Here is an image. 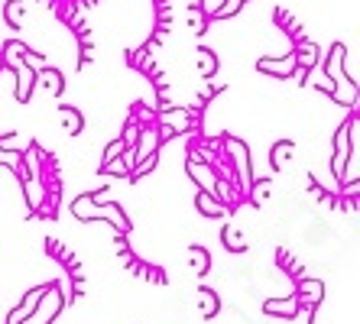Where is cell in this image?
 Returning <instances> with one entry per match:
<instances>
[{"instance_id": "cell-33", "label": "cell", "mask_w": 360, "mask_h": 324, "mask_svg": "<svg viewBox=\"0 0 360 324\" xmlns=\"http://www.w3.org/2000/svg\"><path fill=\"white\" fill-rule=\"evenodd\" d=\"M0 72H4V56H0Z\"/></svg>"}, {"instance_id": "cell-14", "label": "cell", "mask_w": 360, "mask_h": 324, "mask_svg": "<svg viewBox=\"0 0 360 324\" xmlns=\"http://www.w3.org/2000/svg\"><path fill=\"white\" fill-rule=\"evenodd\" d=\"M23 188H26V205L33 211L42 208V201H46V188H42L39 175H30V179H23Z\"/></svg>"}, {"instance_id": "cell-28", "label": "cell", "mask_w": 360, "mask_h": 324, "mask_svg": "<svg viewBox=\"0 0 360 324\" xmlns=\"http://www.w3.org/2000/svg\"><path fill=\"white\" fill-rule=\"evenodd\" d=\"M188 26H192V30H195V33H205V26H208V17H205V13H201V10L198 7H195V10H188Z\"/></svg>"}, {"instance_id": "cell-15", "label": "cell", "mask_w": 360, "mask_h": 324, "mask_svg": "<svg viewBox=\"0 0 360 324\" xmlns=\"http://www.w3.org/2000/svg\"><path fill=\"white\" fill-rule=\"evenodd\" d=\"M36 82H39L46 91H52V94H59L62 88H65V78H62L59 68H39V72H36Z\"/></svg>"}, {"instance_id": "cell-20", "label": "cell", "mask_w": 360, "mask_h": 324, "mask_svg": "<svg viewBox=\"0 0 360 324\" xmlns=\"http://www.w3.org/2000/svg\"><path fill=\"white\" fill-rule=\"evenodd\" d=\"M221 240H224V247L231 250V253H243V250H247V240H243L240 231H237V227H231V224L221 231Z\"/></svg>"}, {"instance_id": "cell-12", "label": "cell", "mask_w": 360, "mask_h": 324, "mask_svg": "<svg viewBox=\"0 0 360 324\" xmlns=\"http://www.w3.org/2000/svg\"><path fill=\"white\" fill-rule=\"evenodd\" d=\"M299 299H269V302H263V311L266 315H276V318H295L299 315Z\"/></svg>"}, {"instance_id": "cell-32", "label": "cell", "mask_w": 360, "mask_h": 324, "mask_svg": "<svg viewBox=\"0 0 360 324\" xmlns=\"http://www.w3.org/2000/svg\"><path fill=\"white\" fill-rule=\"evenodd\" d=\"M120 140H124V146H134V140H136V120H130V124H127V130H124V136H120Z\"/></svg>"}, {"instance_id": "cell-19", "label": "cell", "mask_w": 360, "mask_h": 324, "mask_svg": "<svg viewBox=\"0 0 360 324\" xmlns=\"http://www.w3.org/2000/svg\"><path fill=\"white\" fill-rule=\"evenodd\" d=\"M59 117L65 120V136H78L84 127V117L75 108H59Z\"/></svg>"}, {"instance_id": "cell-25", "label": "cell", "mask_w": 360, "mask_h": 324, "mask_svg": "<svg viewBox=\"0 0 360 324\" xmlns=\"http://www.w3.org/2000/svg\"><path fill=\"white\" fill-rule=\"evenodd\" d=\"M247 195L253 198V205H257V208H263V205H266V195H269V179H266V182H253Z\"/></svg>"}, {"instance_id": "cell-3", "label": "cell", "mask_w": 360, "mask_h": 324, "mask_svg": "<svg viewBox=\"0 0 360 324\" xmlns=\"http://www.w3.org/2000/svg\"><path fill=\"white\" fill-rule=\"evenodd\" d=\"M65 308V295H62V285H46L42 289V299L36 302V308L30 311V318H23L20 324H52L59 318V311Z\"/></svg>"}, {"instance_id": "cell-10", "label": "cell", "mask_w": 360, "mask_h": 324, "mask_svg": "<svg viewBox=\"0 0 360 324\" xmlns=\"http://www.w3.org/2000/svg\"><path fill=\"white\" fill-rule=\"evenodd\" d=\"M160 140H162L160 130H153V127H150V130H143L140 143H136V146H130L136 162H140V159H146V156H156V150H160ZM136 162H134V166H136Z\"/></svg>"}, {"instance_id": "cell-5", "label": "cell", "mask_w": 360, "mask_h": 324, "mask_svg": "<svg viewBox=\"0 0 360 324\" xmlns=\"http://www.w3.org/2000/svg\"><path fill=\"white\" fill-rule=\"evenodd\" d=\"M357 150V117H351L347 124H341V130H338L335 136V159H331V172H335V179L341 182L344 179V162H347V156Z\"/></svg>"}, {"instance_id": "cell-30", "label": "cell", "mask_w": 360, "mask_h": 324, "mask_svg": "<svg viewBox=\"0 0 360 324\" xmlns=\"http://www.w3.org/2000/svg\"><path fill=\"white\" fill-rule=\"evenodd\" d=\"M23 62H26L30 68H33V72H39V68H42V56H39V52H33V49H26V52H23Z\"/></svg>"}, {"instance_id": "cell-24", "label": "cell", "mask_w": 360, "mask_h": 324, "mask_svg": "<svg viewBox=\"0 0 360 324\" xmlns=\"http://www.w3.org/2000/svg\"><path fill=\"white\" fill-rule=\"evenodd\" d=\"M23 0H7V7H4V17H7L10 26H20L23 23Z\"/></svg>"}, {"instance_id": "cell-1", "label": "cell", "mask_w": 360, "mask_h": 324, "mask_svg": "<svg viewBox=\"0 0 360 324\" xmlns=\"http://www.w3.org/2000/svg\"><path fill=\"white\" fill-rule=\"evenodd\" d=\"M72 214H75L78 221H108V224H114L120 233H130V221H127L124 208H120V205H101V201L94 198V191L78 195V198L72 201Z\"/></svg>"}, {"instance_id": "cell-21", "label": "cell", "mask_w": 360, "mask_h": 324, "mask_svg": "<svg viewBox=\"0 0 360 324\" xmlns=\"http://www.w3.org/2000/svg\"><path fill=\"white\" fill-rule=\"evenodd\" d=\"M198 72H201V78H211L218 72V56L211 49H198Z\"/></svg>"}, {"instance_id": "cell-26", "label": "cell", "mask_w": 360, "mask_h": 324, "mask_svg": "<svg viewBox=\"0 0 360 324\" xmlns=\"http://www.w3.org/2000/svg\"><path fill=\"white\" fill-rule=\"evenodd\" d=\"M101 172L104 175H130V166H127L124 159H110V162L101 166Z\"/></svg>"}, {"instance_id": "cell-31", "label": "cell", "mask_w": 360, "mask_h": 324, "mask_svg": "<svg viewBox=\"0 0 360 324\" xmlns=\"http://www.w3.org/2000/svg\"><path fill=\"white\" fill-rule=\"evenodd\" d=\"M221 4H224V0H201L198 4V10L201 13H205V17H214V13H218V7Z\"/></svg>"}, {"instance_id": "cell-22", "label": "cell", "mask_w": 360, "mask_h": 324, "mask_svg": "<svg viewBox=\"0 0 360 324\" xmlns=\"http://www.w3.org/2000/svg\"><path fill=\"white\" fill-rule=\"evenodd\" d=\"M198 299H201V318H214V315H218L221 302H218V295H214V292H211V289H201Z\"/></svg>"}, {"instance_id": "cell-29", "label": "cell", "mask_w": 360, "mask_h": 324, "mask_svg": "<svg viewBox=\"0 0 360 324\" xmlns=\"http://www.w3.org/2000/svg\"><path fill=\"white\" fill-rule=\"evenodd\" d=\"M124 150H127L124 140H114L108 150H104V162H110V159H120V153H124Z\"/></svg>"}, {"instance_id": "cell-2", "label": "cell", "mask_w": 360, "mask_h": 324, "mask_svg": "<svg viewBox=\"0 0 360 324\" xmlns=\"http://www.w3.org/2000/svg\"><path fill=\"white\" fill-rule=\"evenodd\" d=\"M23 52H26L23 42H20V39H10L7 46H4V52H0V56H4V62H7V65L17 72V101H23V104H26V101L33 98L36 72L23 62Z\"/></svg>"}, {"instance_id": "cell-6", "label": "cell", "mask_w": 360, "mask_h": 324, "mask_svg": "<svg viewBox=\"0 0 360 324\" xmlns=\"http://www.w3.org/2000/svg\"><path fill=\"white\" fill-rule=\"evenodd\" d=\"M185 169H188V175H192V182H198L201 191H208V195L218 191V172H214L211 162H205L198 153H188V166Z\"/></svg>"}, {"instance_id": "cell-11", "label": "cell", "mask_w": 360, "mask_h": 324, "mask_svg": "<svg viewBox=\"0 0 360 324\" xmlns=\"http://www.w3.org/2000/svg\"><path fill=\"white\" fill-rule=\"evenodd\" d=\"M42 289H46V285H36V289H30V292H26V299L20 302V305L13 308V311H10L7 324H20V321H23V318H30V311H33V308H36V302L42 299Z\"/></svg>"}, {"instance_id": "cell-17", "label": "cell", "mask_w": 360, "mask_h": 324, "mask_svg": "<svg viewBox=\"0 0 360 324\" xmlns=\"http://www.w3.org/2000/svg\"><path fill=\"white\" fill-rule=\"evenodd\" d=\"M160 120H162V127H166V124H172V130H169V134H179V130H185V127H192V120H188V114H185L182 108L162 110V114H160Z\"/></svg>"}, {"instance_id": "cell-23", "label": "cell", "mask_w": 360, "mask_h": 324, "mask_svg": "<svg viewBox=\"0 0 360 324\" xmlns=\"http://www.w3.org/2000/svg\"><path fill=\"white\" fill-rule=\"evenodd\" d=\"M188 257H192L195 273H198V276H205L211 269V257H208V250H205V247H188Z\"/></svg>"}, {"instance_id": "cell-27", "label": "cell", "mask_w": 360, "mask_h": 324, "mask_svg": "<svg viewBox=\"0 0 360 324\" xmlns=\"http://www.w3.org/2000/svg\"><path fill=\"white\" fill-rule=\"evenodd\" d=\"M243 4H247V0H224V4H221V7H218V13H214V17H218V20L234 17V13L243 7Z\"/></svg>"}, {"instance_id": "cell-7", "label": "cell", "mask_w": 360, "mask_h": 324, "mask_svg": "<svg viewBox=\"0 0 360 324\" xmlns=\"http://www.w3.org/2000/svg\"><path fill=\"white\" fill-rule=\"evenodd\" d=\"M257 68L266 72V75H276V78H292L295 68H299V62H295V52H289L285 58H260Z\"/></svg>"}, {"instance_id": "cell-13", "label": "cell", "mask_w": 360, "mask_h": 324, "mask_svg": "<svg viewBox=\"0 0 360 324\" xmlns=\"http://www.w3.org/2000/svg\"><path fill=\"white\" fill-rule=\"evenodd\" d=\"M331 98H335L341 108H354V101H357V82H354V78H341V82H335Z\"/></svg>"}, {"instance_id": "cell-9", "label": "cell", "mask_w": 360, "mask_h": 324, "mask_svg": "<svg viewBox=\"0 0 360 324\" xmlns=\"http://www.w3.org/2000/svg\"><path fill=\"white\" fill-rule=\"evenodd\" d=\"M344 56H347V46H344V42H335V46H331V52H328V58H325V68H321L331 82L347 78V75H344Z\"/></svg>"}, {"instance_id": "cell-8", "label": "cell", "mask_w": 360, "mask_h": 324, "mask_svg": "<svg viewBox=\"0 0 360 324\" xmlns=\"http://www.w3.org/2000/svg\"><path fill=\"white\" fill-rule=\"evenodd\" d=\"M295 299H299V305H305L311 311V308L321 305V299H325V283H321V279H299Z\"/></svg>"}, {"instance_id": "cell-4", "label": "cell", "mask_w": 360, "mask_h": 324, "mask_svg": "<svg viewBox=\"0 0 360 324\" xmlns=\"http://www.w3.org/2000/svg\"><path fill=\"white\" fill-rule=\"evenodd\" d=\"M224 150L234 162V172H237V182H240V195H247L253 185V162H250V150L247 143L237 140V136H224Z\"/></svg>"}, {"instance_id": "cell-18", "label": "cell", "mask_w": 360, "mask_h": 324, "mask_svg": "<svg viewBox=\"0 0 360 324\" xmlns=\"http://www.w3.org/2000/svg\"><path fill=\"white\" fill-rule=\"evenodd\" d=\"M295 153V143L292 140H279L273 143V150H269V162H273V169H283L285 166V159Z\"/></svg>"}, {"instance_id": "cell-16", "label": "cell", "mask_w": 360, "mask_h": 324, "mask_svg": "<svg viewBox=\"0 0 360 324\" xmlns=\"http://www.w3.org/2000/svg\"><path fill=\"white\" fill-rule=\"evenodd\" d=\"M195 208H198L205 217H221L224 214V205H221L214 195H208V191H198V195H195Z\"/></svg>"}]
</instances>
